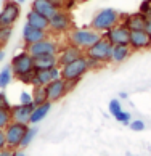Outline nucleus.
Returning a JSON list of instances; mask_svg holds the SVG:
<instances>
[{
	"label": "nucleus",
	"instance_id": "f257e3e1",
	"mask_svg": "<svg viewBox=\"0 0 151 156\" xmlns=\"http://www.w3.org/2000/svg\"><path fill=\"white\" fill-rule=\"evenodd\" d=\"M121 21V13L114 8H103L92 18L90 27L95 29L97 32L104 34L106 31H109L111 27H114L116 24H119Z\"/></svg>",
	"mask_w": 151,
	"mask_h": 156
},
{
	"label": "nucleus",
	"instance_id": "f03ea898",
	"mask_svg": "<svg viewBox=\"0 0 151 156\" xmlns=\"http://www.w3.org/2000/svg\"><path fill=\"white\" fill-rule=\"evenodd\" d=\"M100 39H101V34L97 32L95 29H92V27L71 29L69 31V44L76 45V47L80 48V50H87Z\"/></svg>",
	"mask_w": 151,
	"mask_h": 156
},
{
	"label": "nucleus",
	"instance_id": "7ed1b4c3",
	"mask_svg": "<svg viewBox=\"0 0 151 156\" xmlns=\"http://www.w3.org/2000/svg\"><path fill=\"white\" fill-rule=\"evenodd\" d=\"M87 71H89V61H87V56L82 55L76 61L69 63L66 66H61V79L65 80V82H69V80L79 82V80L85 76Z\"/></svg>",
	"mask_w": 151,
	"mask_h": 156
},
{
	"label": "nucleus",
	"instance_id": "20e7f679",
	"mask_svg": "<svg viewBox=\"0 0 151 156\" xmlns=\"http://www.w3.org/2000/svg\"><path fill=\"white\" fill-rule=\"evenodd\" d=\"M111 55H113V44L106 40L103 36L100 40H97V42L89 47L85 50V56L87 58H92V60H97L100 61L101 65H106V63L111 61Z\"/></svg>",
	"mask_w": 151,
	"mask_h": 156
},
{
	"label": "nucleus",
	"instance_id": "39448f33",
	"mask_svg": "<svg viewBox=\"0 0 151 156\" xmlns=\"http://www.w3.org/2000/svg\"><path fill=\"white\" fill-rule=\"evenodd\" d=\"M29 124H21V122H11L5 127V138H7V147L11 148V150H19V145H21V140L24 137L26 130H27Z\"/></svg>",
	"mask_w": 151,
	"mask_h": 156
},
{
	"label": "nucleus",
	"instance_id": "423d86ee",
	"mask_svg": "<svg viewBox=\"0 0 151 156\" xmlns=\"http://www.w3.org/2000/svg\"><path fill=\"white\" fill-rule=\"evenodd\" d=\"M10 68H11V71H13V76L31 73V71H34V56L24 48L23 51H18V53L11 58Z\"/></svg>",
	"mask_w": 151,
	"mask_h": 156
},
{
	"label": "nucleus",
	"instance_id": "0eeeda50",
	"mask_svg": "<svg viewBox=\"0 0 151 156\" xmlns=\"http://www.w3.org/2000/svg\"><path fill=\"white\" fill-rule=\"evenodd\" d=\"M72 27V16L68 10H58L56 13L50 18V26L48 31L55 32V34H65L69 32Z\"/></svg>",
	"mask_w": 151,
	"mask_h": 156
},
{
	"label": "nucleus",
	"instance_id": "6e6552de",
	"mask_svg": "<svg viewBox=\"0 0 151 156\" xmlns=\"http://www.w3.org/2000/svg\"><path fill=\"white\" fill-rule=\"evenodd\" d=\"M21 16V7L16 0H5L0 8V26H13Z\"/></svg>",
	"mask_w": 151,
	"mask_h": 156
},
{
	"label": "nucleus",
	"instance_id": "1a4fd4ad",
	"mask_svg": "<svg viewBox=\"0 0 151 156\" xmlns=\"http://www.w3.org/2000/svg\"><path fill=\"white\" fill-rule=\"evenodd\" d=\"M26 50L31 53L34 58L37 56H44V55H53V53H58L60 50V45L55 39L51 37H47L45 40H39V42L32 44V45H27Z\"/></svg>",
	"mask_w": 151,
	"mask_h": 156
},
{
	"label": "nucleus",
	"instance_id": "9d476101",
	"mask_svg": "<svg viewBox=\"0 0 151 156\" xmlns=\"http://www.w3.org/2000/svg\"><path fill=\"white\" fill-rule=\"evenodd\" d=\"M101 36L106 40H109L113 45H129V42H130V31L127 29L122 23L116 24L114 27H111V29L101 34Z\"/></svg>",
	"mask_w": 151,
	"mask_h": 156
},
{
	"label": "nucleus",
	"instance_id": "9b49d317",
	"mask_svg": "<svg viewBox=\"0 0 151 156\" xmlns=\"http://www.w3.org/2000/svg\"><path fill=\"white\" fill-rule=\"evenodd\" d=\"M130 48L132 51H140V50H149L151 48V36L145 31H130Z\"/></svg>",
	"mask_w": 151,
	"mask_h": 156
},
{
	"label": "nucleus",
	"instance_id": "f8f14e48",
	"mask_svg": "<svg viewBox=\"0 0 151 156\" xmlns=\"http://www.w3.org/2000/svg\"><path fill=\"white\" fill-rule=\"evenodd\" d=\"M45 90H47V98H48V101H51V103L61 100V98L68 94V90H66V82H65L63 79L50 80V82L45 85Z\"/></svg>",
	"mask_w": 151,
	"mask_h": 156
},
{
	"label": "nucleus",
	"instance_id": "ddd939ff",
	"mask_svg": "<svg viewBox=\"0 0 151 156\" xmlns=\"http://www.w3.org/2000/svg\"><path fill=\"white\" fill-rule=\"evenodd\" d=\"M84 53L82 50L77 48L76 45L68 44L66 47H63L61 50H58V66H66L69 63L76 61L77 58H80Z\"/></svg>",
	"mask_w": 151,
	"mask_h": 156
},
{
	"label": "nucleus",
	"instance_id": "4468645a",
	"mask_svg": "<svg viewBox=\"0 0 151 156\" xmlns=\"http://www.w3.org/2000/svg\"><path fill=\"white\" fill-rule=\"evenodd\" d=\"M31 10L37 11V13L44 15L45 18L50 20L58 10H61V7H60L56 2H53V0H34Z\"/></svg>",
	"mask_w": 151,
	"mask_h": 156
},
{
	"label": "nucleus",
	"instance_id": "2eb2a0df",
	"mask_svg": "<svg viewBox=\"0 0 151 156\" xmlns=\"http://www.w3.org/2000/svg\"><path fill=\"white\" fill-rule=\"evenodd\" d=\"M34 105H13L10 109L11 113V121L15 122H21V124H29L31 121V114H32Z\"/></svg>",
	"mask_w": 151,
	"mask_h": 156
},
{
	"label": "nucleus",
	"instance_id": "dca6fc26",
	"mask_svg": "<svg viewBox=\"0 0 151 156\" xmlns=\"http://www.w3.org/2000/svg\"><path fill=\"white\" fill-rule=\"evenodd\" d=\"M48 36V31H44V29H37V27H32L29 24H24L23 27V40H24L26 47L27 45H32L39 42V40H45Z\"/></svg>",
	"mask_w": 151,
	"mask_h": 156
},
{
	"label": "nucleus",
	"instance_id": "f3484780",
	"mask_svg": "<svg viewBox=\"0 0 151 156\" xmlns=\"http://www.w3.org/2000/svg\"><path fill=\"white\" fill-rule=\"evenodd\" d=\"M26 24L32 26V27H37V29H44V31H48V26H50V20L45 18L44 15L37 13L34 10H29L26 13Z\"/></svg>",
	"mask_w": 151,
	"mask_h": 156
},
{
	"label": "nucleus",
	"instance_id": "a211bd4d",
	"mask_svg": "<svg viewBox=\"0 0 151 156\" xmlns=\"http://www.w3.org/2000/svg\"><path fill=\"white\" fill-rule=\"evenodd\" d=\"M146 18H148L146 15H143V13H140V11H138V13L129 15L127 18H124L122 24H124L129 31H142V29H145V23H146Z\"/></svg>",
	"mask_w": 151,
	"mask_h": 156
},
{
	"label": "nucleus",
	"instance_id": "6ab92c4d",
	"mask_svg": "<svg viewBox=\"0 0 151 156\" xmlns=\"http://www.w3.org/2000/svg\"><path fill=\"white\" fill-rule=\"evenodd\" d=\"M55 66H58V53L34 58V69H51Z\"/></svg>",
	"mask_w": 151,
	"mask_h": 156
},
{
	"label": "nucleus",
	"instance_id": "aec40b11",
	"mask_svg": "<svg viewBox=\"0 0 151 156\" xmlns=\"http://www.w3.org/2000/svg\"><path fill=\"white\" fill-rule=\"evenodd\" d=\"M50 108H51V101H45L39 106H34L29 124H37V122H40V121H44L45 118H47V114L50 113Z\"/></svg>",
	"mask_w": 151,
	"mask_h": 156
},
{
	"label": "nucleus",
	"instance_id": "412c9836",
	"mask_svg": "<svg viewBox=\"0 0 151 156\" xmlns=\"http://www.w3.org/2000/svg\"><path fill=\"white\" fill-rule=\"evenodd\" d=\"M132 48L130 45H113V55H111V61L113 63H122L130 56Z\"/></svg>",
	"mask_w": 151,
	"mask_h": 156
},
{
	"label": "nucleus",
	"instance_id": "4be33fe9",
	"mask_svg": "<svg viewBox=\"0 0 151 156\" xmlns=\"http://www.w3.org/2000/svg\"><path fill=\"white\" fill-rule=\"evenodd\" d=\"M50 80H51L50 69H34L32 85H42V87H45Z\"/></svg>",
	"mask_w": 151,
	"mask_h": 156
},
{
	"label": "nucleus",
	"instance_id": "5701e85b",
	"mask_svg": "<svg viewBox=\"0 0 151 156\" xmlns=\"http://www.w3.org/2000/svg\"><path fill=\"white\" fill-rule=\"evenodd\" d=\"M32 105L34 106H39L42 105V103L48 101L47 98V90H45V87H42V85H32Z\"/></svg>",
	"mask_w": 151,
	"mask_h": 156
},
{
	"label": "nucleus",
	"instance_id": "b1692460",
	"mask_svg": "<svg viewBox=\"0 0 151 156\" xmlns=\"http://www.w3.org/2000/svg\"><path fill=\"white\" fill-rule=\"evenodd\" d=\"M13 79H15V76H13V71H11L10 65L5 66L2 71H0V90H3L5 87H8L10 82Z\"/></svg>",
	"mask_w": 151,
	"mask_h": 156
},
{
	"label": "nucleus",
	"instance_id": "393cba45",
	"mask_svg": "<svg viewBox=\"0 0 151 156\" xmlns=\"http://www.w3.org/2000/svg\"><path fill=\"white\" fill-rule=\"evenodd\" d=\"M36 134H37V130L34 129V127H27V130H26V134H24V137H23V140H21V145H19V148H26L29 143H31L32 140H34V137H36Z\"/></svg>",
	"mask_w": 151,
	"mask_h": 156
},
{
	"label": "nucleus",
	"instance_id": "a878e982",
	"mask_svg": "<svg viewBox=\"0 0 151 156\" xmlns=\"http://www.w3.org/2000/svg\"><path fill=\"white\" fill-rule=\"evenodd\" d=\"M11 34H13V27L11 26H0V45H5L10 40Z\"/></svg>",
	"mask_w": 151,
	"mask_h": 156
},
{
	"label": "nucleus",
	"instance_id": "bb28decb",
	"mask_svg": "<svg viewBox=\"0 0 151 156\" xmlns=\"http://www.w3.org/2000/svg\"><path fill=\"white\" fill-rule=\"evenodd\" d=\"M11 122V113L10 109L0 108V129H5Z\"/></svg>",
	"mask_w": 151,
	"mask_h": 156
},
{
	"label": "nucleus",
	"instance_id": "cd10ccee",
	"mask_svg": "<svg viewBox=\"0 0 151 156\" xmlns=\"http://www.w3.org/2000/svg\"><path fill=\"white\" fill-rule=\"evenodd\" d=\"M109 113L113 114V116H116V114H119L121 111H122V106H121V101L118 100V98H114V100L109 101Z\"/></svg>",
	"mask_w": 151,
	"mask_h": 156
},
{
	"label": "nucleus",
	"instance_id": "c85d7f7f",
	"mask_svg": "<svg viewBox=\"0 0 151 156\" xmlns=\"http://www.w3.org/2000/svg\"><path fill=\"white\" fill-rule=\"evenodd\" d=\"M15 79H18L19 82H23L24 85H32V79H34V71L31 73H24V74H19V76H15Z\"/></svg>",
	"mask_w": 151,
	"mask_h": 156
},
{
	"label": "nucleus",
	"instance_id": "c756f323",
	"mask_svg": "<svg viewBox=\"0 0 151 156\" xmlns=\"http://www.w3.org/2000/svg\"><path fill=\"white\" fill-rule=\"evenodd\" d=\"M130 113H127V111H121L119 114H116L114 116V119L116 121H119L121 124H125V126H129L130 124Z\"/></svg>",
	"mask_w": 151,
	"mask_h": 156
},
{
	"label": "nucleus",
	"instance_id": "7c9ffc66",
	"mask_svg": "<svg viewBox=\"0 0 151 156\" xmlns=\"http://www.w3.org/2000/svg\"><path fill=\"white\" fill-rule=\"evenodd\" d=\"M19 103L21 105H32V94L31 92H21Z\"/></svg>",
	"mask_w": 151,
	"mask_h": 156
},
{
	"label": "nucleus",
	"instance_id": "2f4dec72",
	"mask_svg": "<svg viewBox=\"0 0 151 156\" xmlns=\"http://www.w3.org/2000/svg\"><path fill=\"white\" fill-rule=\"evenodd\" d=\"M130 129L132 130H135V132H140V130H143L145 129V122L143 121H140V119H137V121H130Z\"/></svg>",
	"mask_w": 151,
	"mask_h": 156
},
{
	"label": "nucleus",
	"instance_id": "473e14b6",
	"mask_svg": "<svg viewBox=\"0 0 151 156\" xmlns=\"http://www.w3.org/2000/svg\"><path fill=\"white\" fill-rule=\"evenodd\" d=\"M0 108H5V109H11V105L8 101L7 95L3 94V92H0Z\"/></svg>",
	"mask_w": 151,
	"mask_h": 156
},
{
	"label": "nucleus",
	"instance_id": "72a5a7b5",
	"mask_svg": "<svg viewBox=\"0 0 151 156\" xmlns=\"http://www.w3.org/2000/svg\"><path fill=\"white\" fill-rule=\"evenodd\" d=\"M50 74H51V80L55 79H61V66H55L50 69Z\"/></svg>",
	"mask_w": 151,
	"mask_h": 156
},
{
	"label": "nucleus",
	"instance_id": "f704fd0d",
	"mask_svg": "<svg viewBox=\"0 0 151 156\" xmlns=\"http://www.w3.org/2000/svg\"><path fill=\"white\" fill-rule=\"evenodd\" d=\"M149 10H151V0H145V2L142 3V7H140V13H143V15L148 16Z\"/></svg>",
	"mask_w": 151,
	"mask_h": 156
},
{
	"label": "nucleus",
	"instance_id": "c9c22d12",
	"mask_svg": "<svg viewBox=\"0 0 151 156\" xmlns=\"http://www.w3.org/2000/svg\"><path fill=\"white\" fill-rule=\"evenodd\" d=\"M15 151L16 150H11L8 147H5L3 150H0V156H15Z\"/></svg>",
	"mask_w": 151,
	"mask_h": 156
},
{
	"label": "nucleus",
	"instance_id": "e433bc0d",
	"mask_svg": "<svg viewBox=\"0 0 151 156\" xmlns=\"http://www.w3.org/2000/svg\"><path fill=\"white\" fill-rule=\"evenodd\" d=\"M7 147V138H5V130L0 129V150H3Z\"/></svg>",
	"mask_w": 151,
	"mask_h": 156
},
{
	"label": "nucleus",
	"instance_id": "4c0bfd02",
	"mask_svg": "<svg viewBox=\"0 0 151 156\" xmlns=\"http://www.w3.org/2000/svg\"><path fill=\"white\" fill-rule=\"evenodd\" d=\"M145 31H146L149 36H151V16L146 18V23H145Z\"/></svg>",
	"mask_w": 151,
	"mask_h": 156
},
{
	"label": "nucleus",
	"instance_id": "58836bf2",
	"mask_svg": "<svg viewBox=\"0 0 151 156\" xmlns=\"http://www.w3.org/2000/svg\"><path fill=\"white\" fill-rule=\"evenodd\" d=\"M3 60H5V51H3L2 48H0V63H2Z\"/></svg>",
	"mask_w": 151,
	"mask_h": 156
},
{
	"label": "nucleus",
	"instance_id": "ea45409f",
	"mask_svg": "<svg viewBox=\"0 0 151 156\" xmlns=\"http://www.w3.org/2000/svg\"><path fill=\"white\" fill-rule=\"evenodd\" d=\"M119 98H122V100H125V98H127V94H125V92H121V94H119Z\"/></svg>",
	"mask_w": 151,
	"mask_h": 156
},
{
	"label": "nucleus",
	"instance_id": "a19ab883",
	"mask_svg": "<svg viewBox=\"0 0 151 156\" xmlns=\"http://www.w3.org/2000/svg\"><path fill=\"white\" fill-rule=\"evenodd\" d=\"M15 156H24V153H23V151H18V150H16V151H15Z\"/></svg>",
	"mask_w": 151,
	"mask_h": 156
},
{
	"label": "nucleus",
	"instance_id": "79ce46f5",
	"mask_svg": "<svg viewBox=\"0 0 151 156\" xmlns=\"http://www.w3.org/2000/svg\"><path fill=\"white\" fill-rule=\"evenodd\" d=\"M16 2H18V3L21 5V3H24V2H26V0H16Z\"/></svg>",
	"mask_w": 151,
	"mask_h": 156
},
{
	"label": "nucleus",
	"instance_id": "37998d69",
	"mask_svg": "<svg viewBox=\"0 0 151 156\" xmlns=\"http://www.w3.org/2000/svg\"><path fill=\"white\" fill-rule=\"evenodd\" d=\"M2 3H3V2H2V0H0V8H2Z\"/></svg>",
	"mask_w": 151,
	"mask_h": 156
},
{
	"label": "nucleus",
	"instance_id": "c03bdc74",
	"mask_svg": "<svg viewBox=\"0 0 151 156\" xmlns=\"http://www.w3.org/2000/svg\"><path fill=\"white\" fill-rule=\"evenodd\" d=\"M148 16H151V10H149V13H148Z\"/></svg>",
	"mask_w": 151,
	"mask_h": 156
},
{
	"label": "nucleus",
	"instance_id": "a18cd8bd",
	"mask_svg": "<svg viewBox=\"0 0 151 156\" xmlns=\"http://www.w3.org/2000/svg\"><path fill=\"white\" fill-rule=\"evenodd\" d=\"M127 156H132V154H130V153H127Z\"/></svg>",
	"mask_w": 151,
	"mask_h": 156
}]
</instances>
